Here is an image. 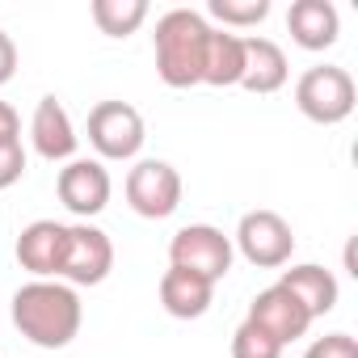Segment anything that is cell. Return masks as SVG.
<instances>
[{"label": "cell", "mask_w": 358, "mask_h": 358, "mask_svg": "<svg viewBox=\"0 0 358 358\" xmlns=\"http://www.w3.org/2000/svg\"><path fill=\"white\" fill-rule=\"evenodd\" d=\"M241 85L249 93H278L287 85V55L278 43L270 38H245V72H241Z\"/></svg>", "instance_id": "15"}, {"label": "cell", "mask_w": 358, "mask_h": 358, "mask_svg": "<svg viewBox=\"0 0 358 358\" xmlns=\"http://www.w3.org/2000/svg\"><path fill=\"white\" fill-rule=\"evenodd\" d=\"M169 262L207 282H220L232 270V241L211 224H190L169 241Z\"/></svg>", "instance_id": "4"}, {"label": "cell", "mask_w": 358, "mask_h": 358, "mask_svg": "<svg viewBox=\"0 0 358 358\" xmlns=\"http://www.w3.org/2000/svg\"><path fill=\"white\" fill-rule=\"evenodd\" d=\"M127 203L143 220H169L182 207V177L169 160H139L127 173Z\"/></svg>", "instance_id": "5"}, {"label": "cell", "mask_w": 358, "mask_h": 358, "mask_svg": "<svg viewBox=\"0 0 358 358\" xmlns=\"http://www.w3.org/2000/svg\"><path fill=\"white\" fill-rule=\"evenodd\" d=\"M30 135H34V152H38L43 160H68V156L76 152L72 118H68V110H64L55 97H43V101L34 106Z\"/></svg>", "instance_id": "14"}, {"label": "cell", "mask_w": 358, "mask_h": 358, "mask_svg": "<svg viewBox=\"0 0 358 358\" xmlns=\"http://www.w3.org/2000/svg\"><path fill=\"white\" fill-rule=\"evenodd\" d=\"M89 143L106 160H131L143 148V118L127 101H97L89 114Z\"/></svg>", "instance_id": "7"}, {"label": "cell", "mask_w": 358, "mask_h": 358, "mask_svg": "<svg viewBox=\"0 0 358 358\" xmlns=\"http://www.w3.org/2000/svg\"><path fill=\"white\" fill-rule=\"evenodd\" d=\"M13 72H17V47H13V38L5 30H0V85H9Z\"/></svg>", "instance_id": "24"}, {"label": "cell", "mask_w": 358, "mask_h": 358, "mask_svg": "<svg viewBox=\"0 0 358 358\" xmlns=\"http://www.w3.org/2000/svg\"><path fill=\"white\" fill-rule=\"evenodd\" d=\"M303 358H358V341L350 333H329V337H316Z\"/></svg>", "instance_id": "21"}, {"label": "cell", "mask_w": 358, "mask_h": 358, "mask_svg": "<svg viewBox=\"0 0 358 358\" xmlns=\"http://www.w3.org/2000/svg\"><path fill=\"white\" fill-rule=\"evenodd\" d=\"M241 72H245V38L228 30H211L207 59H203V85L228 89V85H241Z\"/></svg>", "instance_id": "17"}, {"label": "cell", "mask_w": 358, "mask_h": 358, "mask_svg": "<svg viewBox=\"0 0 358 358\" xmlns=\"http://www.w3.org/2000/svg\"><path fill=\"white\" fill-rule=\"evenodd\" d=\"M80 299L68 282L34 278L13 295V324L26 341L43 350H64L80 333Z\"/></svg>", "instance_id": "1"}, {"label": "cell", "mask_w": 358, "mask_h": 358, "mask_svg": "<svg viewBox=\"0 0 358 358\" xmlns=\"http://www.w3.org/2000/svg\"><path fill=\"white\" fill-rule=\"evenodd\" d=\"M287 30L303 51H324L337 43L341 17L333 9V0H295L287 13Z\"/></svg>", "instance_id": "12"}, {"label": "cell", "mask_w": 358, "mask_h": 358, "mask_svg": "<svg viewBox=\"0 0 358 358\" xmlns=\"http://www.w3.org/2000/svg\"><path fill=\"white\" fill-rule=\"evenodd\" d=\"M22 173H26V148L22 143H0V190L17 186Z\"/></svg>", "instance_id": "22"}, {"label": "cell", "mask_w": 358, "mask_h": 358, "mask_svg": "<svg viewBox=\"0 0 358 358\" xmlns=\"http://www.w3.org/2000/svg\"><path fill=\"white\" fill-rule=\"evenodd\" d=\"M232 358H282V345L270 337V333H262L257 324H241L236 333H232Z\"/></svg>", "instance_id": "20"}, {"label": "cell", "mask_w": 358, "mask_h": 358, "mask_svg": "<svg viewBox=\"0 0 358 358\" xmlns=\"http://www.w3.org/2000/svg\"><path fill=\"white\" fill-rule=\"evenodd\" d=\"M93 22L110 38H127L148 22V0H93Z\"/></svg>", "instance_id": "18"}, {"label": "cell", "mask_w": 358, "mask_h": 358, "mask_svg": "<svg viewBox=\"0 0 358 358\" xmlns=\"http://www.w3.org/2000/svg\"><path fill=\"white\" fill-rule=\"evenodd\" d=\"M295 106L303 118L320 122V127H333V122H345L354 114V80L345 68H333V64H320V68H308L295 85Z\"/></svg>", "instance_id": "3"}, {"label": "cell", "mask_w": 358, "mask_h": 358, "mask_svg": "<svg viewBox=\"0 0 358 358\" xmlns=\"http://www.w3.org/2000/svg\"><path fill=\"white\" fill-rule=\"evenodd\" d=\"M156 72L169 89H190L203 85V59L211 43V26L194 9H169L156 22Z\"/></svg>", "instance_id": "2"}, {"label": "cell", "mask_w": 358, "mask_h": 358, "mask_svg": "<svg viewBox=\"0 0 358 358\" xmlns=\"http://www.w3.org/2000/svg\"><path fill=\"white\" fill-rule=\"evenodd\" d=\"M211 295H215V282H207V278H199L190 270L169 266L164 278H160V303L177 320H199L211 308Z\"/></svg>", "instance_id": "13"}, {"label": "cell", "mask_w": 358, "mask_h": 358, "mask_svg": "<svg viewBox=\"0 0 358 358\" xmlns=\"http://www.w3.org/2000/svg\"><path fill=\"white\" fill-rule=\"evenodd\" d=\"M64 257H68V228L55 224V220H34L17 236V262L34 278H59Z\"/></svg>", "instance_id": "11"}, {"label": "cell", "mask_w": 358, "mask_h": 358, "mask_svg": "<svg viewBox=\"0 0 358 358\" xmlns=\"http://www.w3.org/2000/svg\"><path fill=\"white\" fill-rule=\"evenodd\" d=\"M207 9L224 26H257L270 17V0H211Z\"/></svg>", "instance_id": "19"}, {"label": "cell", "mask_w": 358, "mask_h": 358, "mask_svg": "<svg viewBox=\"0 0 358 358\" xmlns=\"http://www.w3.org/2000/svg\"><path fill=\"white\" fill-rule=\"evenodd\" d=\"M0 143H22V118L9 101H0Z\"/></svg>", "instance_id": "23"}, {"label": "cell", "mask_w": 358, "mask_h": 358, "mask_svg": "<svg viewBox=\"0 0 358 358\" xmlns=\"http://www.w3.org/2000/svg\"><path fill=\"white\" fill-rule=\"evenodd\" d=\"M249 324H257L262 333H270L278 345H291V341H299L303 333H308V324H312V316L303 312V303L287 291V287H266L253 303H249Z\"/></svg>", "instance_id": "9"}, {"label": "cell", "mask_w": 358, "mask_h": 358, "mask_svg": "<svg viewBox=\"0 0 358 358\" xmlns=\"http://www.w3.org/2000/svg\"><path fill=\"white\" fill-rule=\"evenodd\" d=\"M278 287H287L299 303H303V312L316 320V316H324V312H333L337 308V278L324 270V266H291L282 278H278Z\"/></svg>", "instance_id": "16"}, {"label": "cell", "mask_w": 358, "mask_h": 358, "mask_svg": "<svg viewBox=\"0 0 358 358\" xmlns=\"http://www.w3.org/2000/svg\"><path fill=\"white\" fill-rule=\"evenodd\" d=\"M59 203L89 220V215H101L106 203H110V173L101 160H72L68 169H59Z\"/></svg>", "instance_id": "10"}, {"label": "cell", "mask_w": 358, "mask_h": 358, "mask_svg": "<svg viewBox=\"0 0 358 358\" xmlns=\"http://www.w3.org/2000/svg\"><path fill=\"white\" fill-rule=\"evenodd\" d=\"M236 245L257 270H278L295 253V232L278 211H249L236 228Z\"/></svg>", "instance_id": "6"}, {"label": "cell", "mask_w": 358, "mask_h": 358, "mask_svg": "<svg viewBox=\"0 0 358 358\" xmlns=\"http://www.w3.org/2000/svg\"><path fill=\"white\" fill-rule=\"evenodd\" d=\"M114 270V245L101 228L93 224H72L68 228V257H64V274L72 287H97L106 282V274Z\"/></svg>", "instance_id": "8"}]
</instances>
